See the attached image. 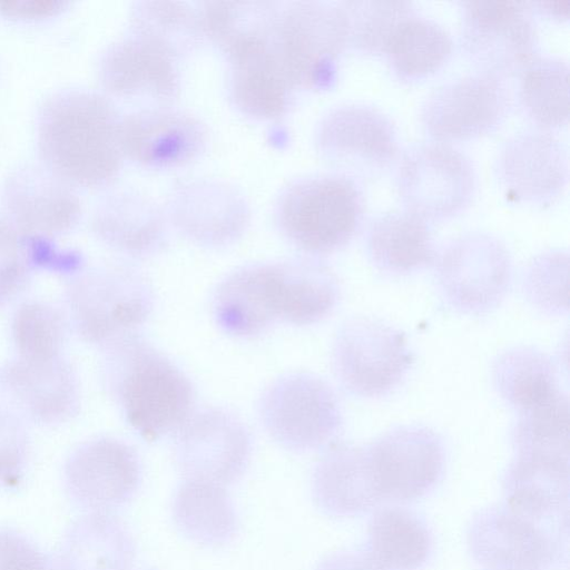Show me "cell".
<instances>
[{"instance_id": "4316f807", "label": "cell", "mask_w": 570, "mask_h": 570, "mask_svg": "<svg viewBox=\"0 0 570 570\" xmlns=\"http://www.w3.org/2000/svg\"><path fill=\"white\" fill-rule=\"evenodd\" d=\"M365 244L373 266L391 276L422 271L433 265L438 254L428 222L406 209L373 218Z\"/></svg>"}, {"instance_id": "ba28073f", "label": "cell", "mask_w": 570, "mask_h": 570, "mask_svg": "<svg viewBox=\"0 0 570 570\" xmlns=\"http://www.w3.org/2000/svg\"><path fill=\"white\" fill-rule=\"evenodd\" d=\"M534 17L525 1H461V50L478 72L501 79L519 75L538 56Z\"/></svg>"}, {"instance_id": "7c38bea8", "label": "cell", "mask_w": 570, "mask_h": 570, "mask_svg": "<svg viewBox=\"0 0 570 570\" xmlns=\"http://www.w3.org/2000/svg\"><path fill=\"white\" fill-rule=\"evenodd\" d=\"M250 454L249 431L223 407L194 410L175 433L174 456L185 480L226 488L244 474Z\"/></svg>"}, {"instance_id": "f35d334b", "label": "cell", "mask_w": 570, "mask_h": 570, "mask_svg": "<svg viewBox=\"0 0 570 570\" xmlns=\"http://www.w3.org/2000/svg\"><path fill=\"white\" fill-rule=\"evenodd\" d=\"M345 28L346 48L383 55L399 23L415 12L405 0H345L337 2Z\"/></svg>"}, {"instance_id": "44dd1931", "label": "cell", "mask_w": 570, "mask_h": 570, "mask_svg": "<svg viewBox=\"0 0 570 570\" xmlns=\"http://www.w3.org/2000/svg\"><path fill=\"white\" fill-rule=\"evenodd\" d=\"M179 62L156 46L128 35L110 43L98 62L107 97L169 106L180 92Z\"/></svg>"}, {"instance_id": "ac0fdd59", "label": "cell", "mask_w": 570, "mask_h": 570, "mask_svg": "<svg viewBox=\"0 0 570 570\" xmlns=\"http://www.w3.org/2000/svg\"><path fill=\"white\" fill-rule=\"evenodd\" d=\"M141 479L136 450L114 438L82 444L65 468L69 498L88 512H111L127 504L136 495Z\"/></svg>"}, {"instance_id": "d590c367", "label": "cell", "mask_w": 570, "mask_h": 570, "mask_svg": "<svg viewBox=\"0 0 570 570\" xmlns=\"http://www.w3.org/2000/svg\"><path fill=\"white\" fill-rule=\"evenodd\" d=\"M205 39L226 56L232 50L271 36L279 3L208 1L198 3Z\"/></svg>"}, {"instance_id": "6da1fadb", "label": "cell", "mask_w": 570, "mask_h": 570, "mask_svg": "<svg viewBox=\"0 0 570 570\" xmlns=\"http://www.w3.org/2000/svg\"><path fill=\"white\" fill-rule=\"evenodd\" d=\"M121 118L105 94L83 88L50 94L36 120L41 164L73 187L110 185L125 160Z\"/></svg>"}, {"instance_id": "603a6c76", "label": "cell", "mask_w": 570, "mask_h": 570, "mask_svg": "<svg viewBox=\"0 0 570 570\" xmlns=\"http://www.w3.org/2000/svg\"><path fill=\"white\" fill-rule=\"evenodd\" d=\"M168 218L153 198L135 189L106 195L96 206L91 226L109 247L134 258L159 254L168 242Z\"/></svg>"}, {"instance_id": "83f0119b", "label": "cell", "mask_w": 570, "mask_h": 570, "mask_svg": "<svg viewBox=\"0 0 570 570\" xmlns=\"http://www.w3.org/2000/svg\"><path fill=\"white\" fill-rule=\"evenodd\" d=\"M136 542L111 512H88L66 531L58 561L62 570H131Z\"/></svg>"}, {"instance_id": "5b68a950", "label": "cell", "mask_w": 570, "mask_h": 570, "mask_svg": "<svg viewBox=\"0 0 570 570\" xmlns=\"http://www.w3.org/2000/svg\"><path fill=\"white\" fill-rule=\"evenodd\" d=\"M269 40L296 90H326L335 85L346 48L337 2L279 3Z\"/></svg>"}, {"instance_id": "484cf974", "label": "cell", "mask_w": 570, "mask_h": 570, "mask_svg": "<svg viewBox=\"0 0 570 570\" xmlns=\"http://www.w3.org/2000/svg\"><path fill=\"white\" fill-rule=\"evenodd\" d=\"M279 322L312 325L327 317L341 298L334 271L317 256L273 263Z\"/></svg>"}, {"instance_id": "74e56055", "label": "cell", "mask_w": 570, "mask_h": 570, "mask_svg": "<svg viewBox=\"0 0 570 570\" xmlns=\"http://www.w3.org/2000/svg\"><path fill=\"white\" fill-rule=\"evenodd\" d=\"M7 380L29 410L43 420L61 417L73 402L70 373L57 358L41 362L20 360L9 368Z\"/></svg>"}, {"instance_id": "2e32d148", "label": "cell", "mask_w": 570, "mask_h": 570, "mask_svg": "<svg viewBox=\"0 0 570 570\" xmlns=\"http://www.w3.org/2000/svg\"><path fill=\"white\" fill-rule=\"evenodd\" d=\"M494 173L508 200L534 207L554 203L569 177L567 146L546 129L510 136L498 150Z\"/></svg>"}, {"instance_id": "7a4b0ae2", "label": "cell", "mask_w": 570, "mask_h": 570, "mask_svg": "<svg viewBox=\"0 0 570 570\" xmlns=\"http://www.w3.org/2000/svg\"><path fill=\"white\" fill-rule=\"evenodd\" d=\"M108 346L107 379L126 422L148 442L175 434L194 411L189 377L137 333Z\"/></svg>"}, {"instance_id": "bcb514c9", "label": "cell", "mask_w": 570, "mask_h": 570, "mask_svg": "<svg viewBox=\"0 0 570 570\" xmlns=\"http://www.w3.org/2000/svg\"><path fill=\"white\" fill-rule=\"evenodd\" d=\"M23 465V450L13 441H0V484L19 482Z\"/></svg>"}, {"instance_id": "60d3db41", "label": "cell", "mask_w": 570, "mask_h": 570, "mask_svg": "<svg viewBox=\"0 0 570 570\" xmlns=\"http://www.w3.org/2000/svg\"><path fill=\"white\" fill-rule=\"evenodd\" d=\"M62 336V320L52 307L28 303L17 311L13 337L21 360L41 362L57 358Z\"/></svg>"}, {"instance_id": "8992f818", "label": "cell", "mask_w": 570, "mask_h": 570, "mask_svg": "<svg viewBox=\"0 0 570 570\" xmlns=\"http://www.w3.org/2000/svg\"><path fill=\"white\" fill-rule=\"evenodd\" d=\"M257 410L271 439L296 453L328 445L343 426L336 394L323 379L307 372L287 373L271 382Z\"/></svg>"}, {"instance_id": "52a82bcc", "label": "cell", "mask_w": 570, "mask_h": 570, "mask_svg": "<svg viewBox=\"0 0 570 570\" xmlns=\"http://www.w3.org/2000/svg\"><path fill=\"white\" fill-rule=\"evenodd\" d=\"M414 362L405 333L376 318L346 320L333 341V372L342 387L357 397L389 395Z\"/></svg>"}, {"instance_id": "277c9868", "label": "cell", "mask_w": 570, "mask_h": 570, "mask_svg": "<svg viewBox=\"0 0 570 570\" xmlns=\"http://www.w3.org/2000/svg\"><path fill=\"white\" fill-rule=\"evenodd\" d=\"M466 544L488 570H556L568 562V515L538 517L503 501L472 517Z\"/></svg>"}, {"instance_id": "836d02e7", "label": "cell", "mask_w": 570, "mask_h": 570, "mask_svg": "<svg viewBox=\"0 0 570 570\" xmlns=\"http://www.w3.org/2000/svg\"><path fill=\"white\" fill-rule=\"evenodd\" d=\"M492 377L499 395L518 413L560 392L552 358L531 346H515L498 355Z\"/></svg>"}, {"instance_id": "1f68e13d", "label": "cell", "mask_w": 570, "mask_h": 570, "mask_svg": "<svg viewBox=\"0 0 570 570\" xmlns=\"http://www.w3.org/2000/svg\"><path fill=\"white\" fill-rule=\"evenodd\" d=\"M129 33L178 62L206 41L199 4L183 1H139L129 13Z\"/></svg>"}, {"instance_id": "9c48e42d", "label": "cell", "mask_w": 570, "mask_h": 570, "mask_svg": "<svg viewBox=\"0 0 570 570\" xmlns=\"http://www.w3.org/2000/svg\"><path fill=\"white\" fill-rule=\"evenodd\" d=\"M433 264L441 297L460 314L494 311L512 284L510 253L499 238L487 233H465L451 239Z\"/></svg>"}, {"instance_id": "9a60e30c", "label": "cell", "mask_w": 570, "mask_h": 570, "mask_svg": "<svg viewBox=\"0 0 570 570\" xmlns=\"http://www.w3.org/2000/svg\"><path fill=\"white\" fill-rule=\"evenodd\" d=\"M510 107L504 79L483 73L464 75L431 90L420 109L424 130L435 140H462L494 131Z\"/></svg>"}, {"instance_id": "f1b7e54d", "label": "cell", "mask_w": 570, "mask_h": 570, "mask_svg": "<svg viewBox=\"0 0 570 570\" xmlns=\"http://www.w3.org/2000/svg\"><path fill=\"white\" fill-rule=\"evenodd\" d=\"M432 548L428 524L412 510L385 505L373 511L363 551L381 570H419L428 562Z\"/></svg>"}, {"instance_id": "cb8c5ba5", "label": "cell", "mask_w": 570, "mask_h": 570, "mask_svg": "<svg viewBox=\"0 0 570 570\" xmlns=\"http://www.w3.org/2000/svg\"><path fill=\"white\" fill-rule=\"evenodd\" d=\"M312 497L324 514L334 518L361 517L377 509L383 502L365 446L332 444L314 466Z\"/></svg>"}, {"instance_id": "3957f363", "label": "cell", "mask_w": 570, "mask_h": 570, "mask_svg": "<svg viewBox=\"0 0 570 570\" xmlns=\"http://www.w3.org/2000/svg\"><path fill=\"white\" fill-rule=\"evenodd\" d=\"M365 197L357 181L341 174H318L286 187L275 208L282 235L312 256L337 252L361 229Z\"/></svg>"}, {"instance_id": "30bf717a", "label": "cell", "mask_w": 570, "mask_h": 570, "mask_svg": "<svg viewBox=\"0 0 570 570\" xmlns=\"http://www.w3.org/2000/svg\"><path fill=\"white\" fill-rule=\"evenodd\" d=\"M472 160L440 140L407 147L395 175L397 195L406 210L429 220L451 218L464 210L476 190Z\"/></svg>"}, {"instance_id": "b9f144b4", "label": "cell", "mask_w": 570, "mask_h": 570, "mask_svg": "<svg viewBox=\"0 0 570 570\" xmlns=\"http://www.w3.org/2000/svg\"><path fill=\"white\" fill-rule=\"evenodd\" d=\"M24 235L0 218V302L17 291L27 272Z\"/></svg>"}, {"instance_id": "7402d4cb", "label": "cell", "mask_w": 570, "mask_h": 570, "mask_svg": "<svg viewBox=\"0 0 570 570\" xmlns=\"http://www.w3.org/2000/svg\"><path fill=\"white\" fill-rule=\"evenodd\" d=\"M269 37L240 46L225 56L233 104L242 114L257 120H274L285 115L296 91Z\"/></svg>"}, {"instance_id": "8fae6325", "label": "cell", "mask_w": 570, "mask_h": 570, "mask_svg": "<svg viewBox=\"0 0 570 570\" xmlns=\"http://www.w3.org/2000/svg\"><path fill=\"white\" fill-rule=\"evenodd\" d=\"M315 147L337 174L355 181L381 176L400 153L392 119L373 106L355 102L336 106L322 117Z\"/></svg>"}, {"instance_id": "4fadbf2b", "label": "cell", "mask_w": 570, "mask_h": 570, "mask_svg": "<svg viewBox=\"0 0 570 570\" xmlns=\"http://www.w3.org/2000/svg\"><path fill=\"white\" fill-rule=\"evenodd\" d=\"M382 502L406 503L429 494L445 469V448L433 430L416 424L395 426L365 446Z\"/></svg>"}, {"instance_id": "4dcf8cb0", "label": "cell", "mask_w": 570, "mask_h": 570, "mask_svg": "<svg viewBox=\"0 0 570 570\" xmlns=\"http://www.w3.org/2000/svg\"><path fill=\"white\" fill-rule=\"evenodd\" d=\"M504 502L539 517L568 515L569 462L514 455L502 480Z\"/></svg>"}, {"instance_id": "e0dca14e", "label": "cell", "mask_w": 570, "mask_h": 570, "mask_svg": "<svg viewBox=\"0 0 570 570\" xmlns=\"http://www.w3.org/2000/svg\"><path fill=\"white\" fill-rule=\"evenodd\" d=\"M165 212L181 236L206 248L233 245L250 223L244 195L233 185L212 178L177 184L168 195Z\"/></svg>"}, {"instance_id": "c3c4849f", "label": "cell", "mask_w": 570, "mask_h": 570, "mask_svg": "<svg viewBox=\"0 0 570 570\" xmlns=\"http://www.w3.org/2000/svg\"><path fill=\"white\" fill-rule=\"evenodd\" d=\"M142 570H155V569H142Z\"/></svg>"}, {"instance_id": "d6a6232c", "label": "cell", "mask_w": 570, "mask_h": 570, "mask_svg": "<svg viewBox=\"0 0 570 570\" xmlns=\"http://www.w3.org/2000/svg\"><path fill=\"white\" fill-rule=\"evenodd\" d=\"M452 50L449 31L415 11L399 23L383 55L400 80L414 81L439 70Z\"/></svg>"}, {"instance_id": "d6986e66", "label": "cell", "mask_w": 570, "mask_h": 570, "mask_svg": "<svg viewBox=\"0 0 570 570\" xmlns=\"http://www.w3.org/2000/svg\"><path fill=\"white\" fill-rule=\"evenodd\" d=\"M206 126L189 112L170 106L140 108L121 118L125 158L150 170L179 169L206 150Z\"/></svg>"}, {"instance_id": "ffe728a7", "label": "cell", "mask_w": 570, "mask_h": 570, "mask_svg": "<svg viewBox=\"0 0 570 570\" xmlns=\"http://www.w3.org/2000/svg\"><path fill=\"white\" fill-rule=\"evenodd\" d=\"M1 194L7 219L24 235L49 238L63 234L81 217L82 205L76 187L41 163L12 169Z\"/></svg>"}, {"instance_id": "ab89813d", "label": "cell", "mask_w": 570, "mask_h": 570, "mask_svg": "<svg viewBox=\"0 0 570 570\" xmlns=\"http://www.w3.org/2000/svg\"><path fill=\"white\" fill-rule=\"evenodd\" d=\"M567 250L551 249L535 256L527 266L523 292L528 302L548 315L568 312Z\"/></svg>"}, {"instance_id": "7dc6e473", "label": "cell", "mask_w": 570, "mask_h": 570, "mask_svg": "<svg viewBox=\"0 0 570 570\" xmlns=\"http://www.w3.org/2000/svg\"><path fill=\"white\" fill-rule=\"evenodd\" d=\"M532 12L542 17L557 19L559 21L567 20L569 17V6L568 1L564 2H551V1H540V2H529Z\"/></svg>"}, {"instance_id": "e575fe53", "label": "cell", "mask_w": 570, "mask_h": 570, "mask_svg": "<svg viewBox=\"0 0 570 570\" xmlns=\"http://www.w3.org/2000/svg\"><path fill=\"white\" fill-rule=\"evenodd\" d=\"M517 99L541 129L560 128L569 118V65L554 56H537L520 71Z\"/></svg>"}, {"instance_id": "8d00e7d4", "label": "cell", "mask_w": 570, "mask_h": 570, "mask_svg": "<svg viewBox=\"0 0 570 570\" xmlns=\"http://www.w3.org/2000/svg\"><path fill=\"white\" fill-rule=\"evenodd\" d=\"M514 455L569 461V399L561 391L547 402L518 413L512 426Z\"/></svg>"}, {"instance_id": "f6af8a7d", "label": "cell", "mask_w": 570, "mask_h": 570, "mask_svg": "<svg viewBox=\"0 0 570 570\" xmlns=\"http://www.w3.org/2000/svg\"><path fill=\"white\" fill-rule=\"evenodd\" d=\"M313 570H381L364 551L341 550L322 559Z\"/></svg>"}, {"instance_id": "f546056e", "label": "cell", "mask_w": 570, "mask_h": 570, "mask_svg": "<svg viewBox=\"0 0 570 570\" xmlns=\"http://www.w3.org/2000/svg\"><path fill=\"white\" fill-rule=\"evenodd\" d=\"M171 517L185 538L203 547H224L238 531L236 510L225 487L209 482L184 479L173 498Z\"/></svg>"}, {"instance_id": "7bdbcfd3", "label": "cell", "mask_w": 570, "mask_h": 570, "mask_svg": "<svg viewBox=\"0 0 570 570\" xmlns=\"http://www.w3.org/2000/svg\"><path fill=\"white\" fill-rule=\"evenodd\" d=\"M0 570H62L57 558L46 553L26 535L0 529Z\"/></svg>"}, {"instance_id": "5bb4252c", "label": "cell", "mask_w": 570, "mask_h": 570, "mask_svg": "<svg viewBox=\"0 0 570 570\" xmlns=\"http://www.w3.org/2000/svg\"><path fill=\"white\" fill-rule=\"evenodd\" d=\"M155 307V292L136 269L114 266L92 272L76 286V317L81 335L110 345L137 333Z\"/></svg>"}, {"instance_id": "d4e9b609", "label": "cell", "mask_w": 570, "mask_h": 570, "mask_svg": "<svg viewBox=\"0 0 570 570\" xmlns=\"http://www.w3.org/2000/svg\"><path fill=\"white\" fill-rule=\"evenodd\" d=\"M212 313L225 334L253 338L279 322L274 284L273 263L242 266L217 285Z\"/></svg>"}, {"instance_id": "ee69618b", "label": "cell", "mask_w": 570, "mask_h": 570, "mask_svg": "<svg viewBox=\"0 0 570 570\" xmlns=\"http://www.w3.org/2000/svg\"><path fill=\"white\" fill-rule=\"evenodd\" d=\"M69 4L63 0H4L0 1V14L16 21H39L60 14Z\"/></svg>"}]
</instances>
